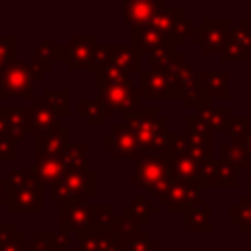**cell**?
<instances>
[{
  "label": "cell",
  "instance_id": "1",
  "mask_svg": "<svg viewBox=\"0 0 251 251\" xmlns=\"http://www.w3.org/2000/svg\"><path fill=\"white\" fill-rule=\"evenodd\" d=\"M249 194H251V182H249Z\"/></svg>",
  "mask_w": 251,
  "mask_h": 251
}]
</instances>
